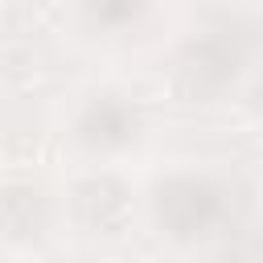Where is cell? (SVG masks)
<instances>
[{
    "instance_id": "obj_4",
    "label": "cell",
    "mask_w": 263,
    "mask_h": 263,
    "mask_svg": "<svg viewBox=\"0 0 263 263\" xmlns=\"http://www.w3.org/2000/svg\"><path fill=\"white\" fill-rule=\"evenodd\" d=\"M74 218L90 230V234H119L132 218V201L127 189L111 177H90L74 189Z\"/></svg>"
},
{
    "instance_id": "obj_1",
    "label": "cell",
    "mask_w": 263,
    "mask_h": 263,
    "mask_svg": "<svg viewBox=\"0 0 263 263\" xmlns=\"http://www.w3.org/2000/svg\"><path fill=\"white\" fill-rule=\"evenodd\" d=\"M152 214H156V226L177 238V242H197V238H210L226 214H230V201H226V189L210 177H193V173H181V177H168L156 185L152 193Z\"/></svg>"
},
{
    "instance_id": "obj_3",
    "label": "cell",
    "mask_w": 263,
    "mask_h": 263,
    "mask_svg": "<svg viewBox=\"0 0 263 263\" xmlns=\"http://www.w3.org/2000/svg\"><path fill=\"white\" fill-rule=\"evenodd\" d=\"M140 132V115L123 95H95L78 115V140L90 148H123Z\"/></svg>"
},
{
    "instance_id": "obj_5",
    "label": "cell",
    "mask_w": 263,
    "mask_h": 263,
    "mask_svg": "<svg viewBox=\"0 0 263 263\" xmlns=\"http://www.w3.org/2000/svg\"><path fill=\"white\" fill-rule=\"evenodd\" d=\"M41 230H45V197L37 189H25V185L0 189V234L29 242Z\"/></svg>"
},
{
    "instance_id": "obj_2",
    "label": "cell",
    "mask_w": 263,
    "mask_h": 263,
    "mask_svg": "<svg viewBox=\"0 0 263 263\" xmlns=\"http://www.w3.org/2000/svg\"><path fill=\"white\" fill-rule=\"evenodd\" d=\"M247 66V37L234 29H214L201 33L197 41L185 45L181 53V82L193 95H214L226 82H234Z\"/></svg>"
}]
</instances>
